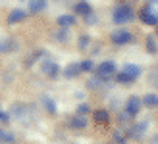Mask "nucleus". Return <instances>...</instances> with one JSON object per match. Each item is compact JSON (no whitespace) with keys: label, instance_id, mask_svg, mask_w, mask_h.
Returning a JSON list of instances; mask_svg holds the SVG:
<instances>
[{"label":"nucleus","instance_id":"obj_1","mask_svg":"<svg viewBox=\"0 0 158 144\" xmlns=\"http://www.w3.org/2000/svg\"><path fill=\"white\" fill-rule=\"evenodd\" d=\"M133 18H135V14H133V10L129 6H118L114 8V12H112V19L116 25H125V23H129Z\"/></svg>","mask_w":158,"mask_h":144},{"label":"nucleus","instance_id":"obj_2","mask_svg":"<svg viewBox=\"0 0 158 144\" xmlns=\"http://www.w3.org/2000/svg\"><path fill=\"white\" fill-rule=\"evenodd\" d=\"M94 75L100 77V79H104V81H108L110 77H114L116 75V63L112 60H104L102 63H98L97 69H94Z\"/></svg>","mask_w":158,"mask_h":144},{"label":"nucleus","instance_id":"obj_3","mask_svg":"<svg viewBox=\"0 0 158 144\" xmlns=\"http://www.w3.org/2000/svg\"><path fill=\"white\" fill-rule=\"evenodd\" d=\"M112 42L116 44V46H123V44H129L131 41H133V35L129 33L127 29H118V31H114L112 33Z\"/></svg>","mask_w":158,"mask_h":144},{"label":"nucleus","instance_id":"obj_4","mask_svg":"<svg viewBox=\"0 0 158 144\" xmlns=\"http://www.w3.org/2000/svg\"><path fill=\"white\" fill-rule=\"evenodd\" d=\"M43 73L48 77V79H58L60 77V66L56 62H52V60H44L43 62Z\"/></svg>","mask_w":158,"mask_h":144},{"label":"nucleus","instance_id":"obj_5","mask_svg":"<svg viewBox=\"0 0 158 144\" xmlns=\"http://www.w3.org/2000/svg\"><path fill=\"white\" fill-rule=\"evenodd\" d=\"M141 108H143V98H139V96H129L127 102H125V111H129L133 117L139 115Z\"/></svg>","mask_w":158,"mask_h":144},{"label":"nucleus","instance_id":"obj_6","mask_svg":"<svg viewBox=\"0 0 158 144\" xmlns=\"http://www.w3.org/2000/svg\"><path fill=\"white\" fill-rule=\"evenodd\" d=\"M139 19L143 23H147V25H158V14L152 8H143L139 12Z\"/></svg>","mask_w":158,"mask_h":144},{"label":"nucleus","instance_id":"obj_7","mask_svg":"<svg viewBox=\"0 0 158 144\" xmlns=\"http://www.w3.org/2000/svg\"><path fill=\"white\" fill-rule=\"evenodd\" d=\"M147 129H148V123H147V121H139V123H135V125H133L131 129L127 131V137L139 140V138H143V137H145Z\"/></svg>","mask_w":158,"mask_h":144},{"label":"nucleus","instance_id":"obj_8","mask_svg":"<svg viewBox=\"0 0 158 144\" xmlns=\"http://www.w3.org/2000/svg\"><path fill=\"white\" fill-rule=\"evenodd\" d=\"M81 63H77V62H73V63H69V66H66V69L62 71V73H64V77L66 79H75L79 73H81Z\"/></svg>","mask_w":158,"mask_h":144},{"label":"nucleus","instance_id":"obj_9","mask_svg":"<svg viewBox=\"0 0 158 144\" xmlns=\"http://www.w3.org/2000/svg\"><path fill=\"white\" fill-rule=\"evenodd\" d=\"M25 15H27L25 10H21V8H15V10H12L10 14H8V23H10V25H14V23H19V21L25 19Z\"/></svg>","mask_w":158,"mask_h":144},{"label":"nucleus","instance_id":"obj_10","mask_svg":"<svg viewBox=\"0 0 158 144\" xmlns=\"http://www.w3.org/2000/svg\"><path fill=\"white\" fill-rule=\"evenodd\" d=\"M93 119H94L98 125H106V123L110 121L108 110H94V111H93Z\"/></svg>","mask_w":158,"mask_h":144},{"label":"nucleus","instance_id":"obj_11","mask_svg":"<svg viewBox=\"0 0 158 144\" xmlns=\"http://www.w3.org/2000/svg\"><path fill=\"white\" fill-rule=\"evenodd\" d=\"M89 125V121H87V117L85 115H73L72 119H69V127L72 129H85V127Z\"/></svg>","mask_w":158,"mask_h":144},{"label":"nucleus","instance_id":"obj_12","mask_svg":"<svg viewBox=\"0 0 158 144\" xmlns=\"http://www.w3.org/2000/svg\"><path fill=\"white\" fill-rule=\"evenodd\" d=\"M75 12H77V15H83V18H87L89 14H93V8H91L89 2L81 0V2H77V4H75Z\"/></svg>","mask_w":158,"mask_h":144},{"label":"nucleus","instance_id":"obj_13","mask_svg":"<svg viewBox=\"0 0 158 144\" xmlns=\"http://www.w3.org/2000/svg\"><path fill=\"white\" fill-rule=\"evenodd\" d=\"M46 10V0H29V12L31 14H39Z\"/></svg>","mask_w":158,"mask_h":144},{"label":"nucleus","instance_id":"obj_14","mask_svg":"<svg viewBox=\"0 0 158 144\" xmlns=\"http://www.w3.org/2000/svg\"><path fill=\"white\" fill-rule=\"evenodd\" d=\"M122 71H125V73H127L129 77H133L135 81L139 79V75H141V67L137 66V63H125Z\"/></svg>","mask_w":158,"mask_h":144},{"label":"nucleus","instance_id":"obj_15","mask_svg":"<svg viewBox=\"0 0 158 144\" xmlns=\"http://www.w3.org/2000/svg\"><path fill=\"white\" fill-rule=\"evenodd\" d=\"M58 25L69 29V27H73V25H75V18H73V15H69V14H62L60 18H58Z\"/></svg>","mask_w":158,"mask_h":144},{"label":"nucleus","instance_id":"obj_16","mask_svg":"<svg viewBox=\"0 0 158 144\" xmlns=\"http://www.w3.org/2000/svg\"><path fill=\"white\" fill-rule=\"evenodd\" d=\"M143 106L147 108H158V94H152V92H148L143 96Z\"/></svg>","mask_w":158,"mask_h":144},{"label":"nucleus","instance_id":"obj_17","mask_svg":"<svg viewBox=\"0 0 158 144\" xmlns=\"http://www.w3.org/2000/svg\"><path fill=\"white\" fill-rule=\"evenodd\" d=\"M43 106H44V110L48 111L50 115L56 114V104H54V100H52V98H48V96H44V98H43Z\"/></svg>","mask_w":158,"mask_h":144},{"label":"nucleus","instance_id":"obj_18","mask_svg":"<svg viewBox=\"0 0 158 144\" xmlns=\"http://www.w3.org/2000/svg\"><path fill=\"white\" fill-rule=\"evenodd\" d=\"M116 81H118V83H122V85H129V83L135 81V79L129 77L127 73H125V71H120V73H116Z\"/></svg>","mask_w":158,"mask_h":144},{"label":"nucleus","instance_id":"obj_19","mask_svg":"<svg viewBox=\"0 0 158 144\" xmlns=\"http://www.w3.org/2000/svg\"><path fill=\"white\" fill-rule=\"evenodd\" d=\"M147 50L151 52V54H156L158 52V44H156V41L152 37H147Z\"/></svg>","mask_w":158,"mask_h":144},{"label":"nucleus","instance_id":"obj_20","mask_svg":"<svg viewBox=\"0 0 158 144\" xmlns=\"http://www.w3.org/2000/svg\"><path fill=\"white\" fill-rule=\"evenodd\" d=\"M112 138H114L116 144H127V137H125V134H122L120 131H114V133H112Z\"/></svg>","mask_w":158,"mask_h":144},{"label":"nucleus","instance_id":"obj_21","mask_svg":"<svg viewBox=\"0 0 158 144\" xmlns=\"http://www.w3.org/2000/svg\"><path fill=\"white\" fill-rule=\"evenodd\" d=\"M81 69L85 71V73H91V71H93V69H97V67H94L93 60H85V62H81Z\"/></svg>","mask_w":158,"mask_h":144},{"label":"nucleus","instance_id":"obj_22","mask_svg":"<svg viewBox=\"0 0 158 144\" xmlns=\"http://www.w3.org/2000/svg\"><path fill=\"white\" fill-rule=\"evenodd\" d=\"M77 42H79V48H81V50H85V48L89 46V42H91V37H89V35H81Z\"/></svg>","mask_w":158,"mask_h":144},{"label":"nucleus","instance_id":"obj_23","mask_svg":"<svg viewBox=\"0 0 158 144\" xmlns=\"http://www.w3.org/2000/svg\"><path fill=\"white\" fill-rule=\"evenodd\" d=\"M91 111V108H89V104H85V102H81V104H77V114L79 115H85V114H89Z\"/></svg>","mask_w":158,"mask_h":144},{"label":"nucleus","instance_id":"obj_24","mask_svg":"<svg viewBox=\"0 0 158 144\" xmlns=\"http://www.w3.org/2000/svg\"><path fill=\"white\" fill-rule=\"evenodd\" d=\"M56 38H58V41H68V29L60 27V31L56 33Z\"/></svg>","mask_w":158,"mask_h":144},{"label":"nucleus","instance_id":"obj_25","mask_svg":"<svg viewBox=\"0 0 158 144\" xmlns=\"http://www.w3.org/2000/svg\"><path fill=\"white\" fill-rule=\"evenodd\" d=\"M12 48H14L12 41H4L2 44H0V52H8V50H12Z\"/></svg>","mask_w":158,"mask_h":144},{"label":"nucleus","instance_id":"obj_26","mask_svg":"<svg viewBox=\"0 0 158 144\" xmlns=\"http://www.w3.org/2000/svg\"><path fill=\"white\" fill-rule=\"evenodd\" d=\"M100 81H104V79H100V77H97V79H91V81L87 83V86H89V89H97V86L100 85Z\"/></svg>","mask_w":158,"mask_h":144},{"label":"nucleus","instance_id":"obj_27","mask_svg":"<svg viewBox=\"0 0 158 144\" xmlns=\"http://www.w3.org/2000/svg\"><path fill=\"white\" fill-rule=\"evenodd\" d=\"M131 117H133V115L129 114V111H122V114H120V123H127Z\"/></svg>","mask_w":158,"mask_h":144},{"label":"nucleus","instance_id":"obj_28","mask_svg":"<svg viewBox=\"0 0 158 144\" xmlns=\"http://www.w3.org/2000/svg\"><path fill=\"white\" fill-rule=\"evenodd\" d=\"M0 123H2V125H8V123H10V115H8L6 111H2V110H0Z\"/></svg>","mask_w":158,"mask_h":144},{"label":"nucleus","instance_id":"obj_29","mask_svg":"<svg viewBox=\"0 0 158 144\" xmlns=\"http://www.w3.org/2000/svg\"><path fill=\"white\" fill-rule=\"evenodd\" d=\"M4 142H6V144H14V142H15V134H14V133H6V134H4Z\"/></svg>","mask_w":158,"mask_h":144},{"label":"nucleus","instance_id":"obj_30","mask_svg":"<svg viewBox=\"0 0 158 144\" xmlns=\"http://www.w3.org/2000/svg\"><path fill=\"white\" fill-rule=\"evenodd\" d=\"M85 21H87V23H94V21H97V18H94V14H89V15L85 18Z\"/></svg>","mask_w":158,"mask_h":144},{"label":"nucleus","instance_id":"obj_31","mask_svg":"<svg viewBox=\"0 0 158 144\" xmlns=\"http://www.w3.org/2000/svg\"><path fill=\"white\" fill-rule=\"evenodd\" d=\"M4 134H6V131L0 129V142H4Z\"/></svg>","mask_w":158,"mask_h":144},{"label":"nucleus","instance_id":"obj_32","mask_svg":"<svg viewBox=\"0 0 158 144\" xmlns=\"http://www.w3.org/2000/svg\"><path fill=\"white\" fill-rule=\"evenodd\" d=\"M148 2H152V4H158V0H148Z\"/></svg>","mask_w":158,"mask_h":144},{"label":"nucleus","instance_id":"obj_33","mask_svg":"<svg viewBox=\"0 0 158 144\" xmlns=\"http://www.w3.org/2000/svg\"><path fill=\"white\" fill-rule=\"evenodd\" d=\"M154 142H158V134H156V137H154Z\"/></svg>","mask_w":158,"mask_h":144},{"label":"nucleus","instance_id":"obj_34","mask_svg":"<svg viewBox=\"0 0 158 144\" xmlns=\"http://www.w3.org/2000/svg\"><path fill=\"white\" fill-rule=\"evenodd\" d=\"M156 33H158V25H156Z\"/></svg>","mask_w":158,"mask_h":144}]
</instances>
